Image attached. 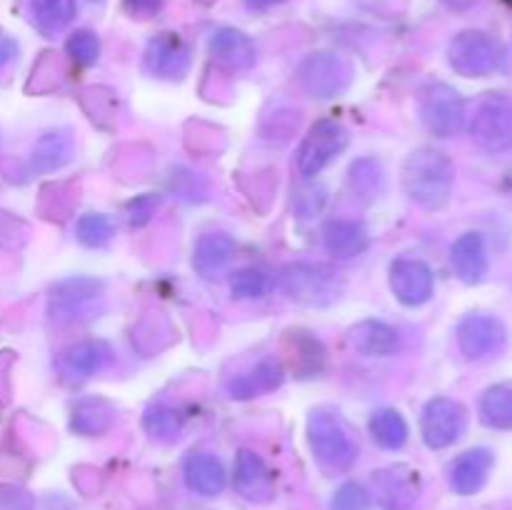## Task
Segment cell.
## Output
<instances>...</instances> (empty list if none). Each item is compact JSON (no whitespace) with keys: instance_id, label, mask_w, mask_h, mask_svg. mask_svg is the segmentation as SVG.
Instances as JSON below:
<instances>
[{"instance_id":"31","label":"cell","mask_w":512,"mask_h":510,"mask_svg":"<svg viewBox=\"0 0 512 510\" xmlns=\"http://www.w3.org/2000/svg\"><path fill=\"white\" fill-rule=\"evenodd\" d=\"M348 183H350V190H353L360 200L370 203V200H375L380 193H383V185H385L383 165H380L375 158L355 160V163L350 165Z\"/></svg>"},{"instance_id":"17","label":"cell","mask_w":512,"mask_h":510,"mask_svg":"<svg viewBox=\"0 0 512 510\" xmlns=\"http://www.w3.org/2000/svg\"><path fill=\"white\" fill-rule=\"evenodd\" d=\"M285 380V368L278 358H263L245 373L233 375L225 383V393L233 400H253L278 390Z\"/></svg>"},{"instance_id":"45","label":"cell","mask_w":512,"mask_h":510,"mask_svg":"<svg viewBox=\"0 0 512 510\" xmlns=\"http://www.w3.org/2000/svg\"><path fill=\"white\" fill-rule=\"evenodd\" d=\"M93 3H100V0H93Z\"/></svg>"},{"instance_id":"10","label":"cell","mask_w":512,"mask_h":510,"mask_svg":"<svg viewBox=\"0 0 512 510\" xmlns=\"http://www.w3.org/2000/svg\"><path fill=\"white\" fill-rule=\"evenodd\" d=\"M455 338L465 360H485L508 345V328L490 313H470L458 323Z\"/></svg>"},{"instance_id":"19","label":"cell","mask_w":512,"mask_h":510,"mask_svg":"<svg viewBox=\"0 0 512 510\" xmlns=\"http://www.w3.org/2000/svg\"><path fill=\"white\" fill-rule=\"evenodd\" d=\"M323 243L333 258L350 260L358 258L368 250L370 235L358 220L348 218H333L323 225Z\"/></svg>"},{"instance_id":"29","label":"cell","mask_w":512,"mask_h":510,"mask_svg":"<svg viewBox=\"0 0 512 510\" xmlns=\"http://www.w3.org/2000/svg\"><path fill=\"white\" fill-rule=\"evenodd\" d=\"M290 345V360H293V370L300 375V378H313L323 370L325 363V348L320 345L318 338L308 333H290L288 335Z\"/></svg>"},{"instance_id":"2","label":"cell","mask_w":512,"mask_h":510,"mask_svg":"<svg viewBox=\"0 0 512 510\" xmlns=\"http://www.w3.org/2000/svg\"><path fill=\"white\" fill-rule=\"evenodd\" d=\"M308 445L315 465L325 475H343L358 463V440L345 420L328 410H315L308 418Z\"/></svg>"},{"instance_id":"41","label":"cell","mask_w":512,"mask_h":510,"mask_svg":"<svg viewBox=\"0 0 512 510\" xmlns=\"http://www.w3.org/2000/svg\"><path fill=\"white\" fill-rule=\"evenodd\" d=\"M13 55H15V45H13V40L0 38V68H3V65L8 63V60L13 58Z\"/></svg>"},{"instance_id":"7","label":"cell","mask_w":512,"mask_h":510,"mask_svg":"<svg viewBox=\"0 0 512 510\" xmlns=\"http://www.w3.org/2000/svg\"><path fill=\"white\" fill-rule=\"evenodd\" d=\"M350 143V133L340 120L323 118L308 130L298 150V170L305 178L323 173Z\"/></svg>"},{"instance_id":"4","label":"cell","mask_w":512,"mask_h":510,"mask_svg":"<svg viewBox=\"0 0 512 510\" xmlns=\"http://www.w3.org/2000/svg\"><path fill=\"white\" fill-rule=\"evenodd\" d=\"M280 288L290 300L310 308H328L345 293L340 270L325 263H290L280 275Z\"/></svg>"},{"instance_id":"25","label":"cell","mask_w":512,"mask_h":510,"mask_svg":"<svg viewBox=\"0 0 512 510\" xmlns=\"http://www.w3.org/2000/svg\"><path fill=\"white\" fill-rule=\"evenodd\" d=\"M75 143L73 135L68 130H50V133L40 135L35 143L33 153H30V170L33 173H53L68 165L73 160Z\"/></svg>"},{"instance_id":"30","label":"cell","mask_w":512,"mask_h":510,"mask_svg":"<svg viewBox=\"0 0 512 510\" xmlns=\"http://www.w3.org/2000/svg\"><path fill=\"white\" fill-rule=\"evenodd\" d=\"M370 435L383 450H400L408 443V423L395 408H380L370 418Z\"/></svg>"},{"instance_id":"23","label":"cell","mask_w":512,"mask_h":510,"mask_svg":"<svg viewBox=\"0 0 512 510\" xmlns=\"http://www.w3.org/2000/svg\"><path fill=\"white\" fill-rule=\"evenodd\" d=\"M210 53L218 63L228 65L233 70L253 68L255 60H258V50H255L253 40L243 30L235 28L215 30L213 38H210Z\"/></svg>"},{"instance_id":"27","label":"cell","mask_w":512,"mask_h":510,"mask_svg":"<svg viewBox=\"0 0 512 510\" xmlns=\"http://www.w3.org/2000/svg\"><path fill=\"white\" fill-rule=\"evenodd\" d=\"M75 0H28V13L43 35H58L73 23Z\"/></svg>"},{"instance_id":"15","label":"cell","mask_w":512,"mask_h":510,"mask_svg":"<svg viewBox=\"0 0 512 510\" xmlns=\"http://www.w3.org/2000/svg\"><path fill=\"white\" fill-rule=\"evenodd\" d=\"M390 288L400 303L408 308H418L433 298V270L418 258H398L390 265Z\"/></svg>"},{"instance_id":"32","label":"cell","mask_w":512,"mask_h":510,"mask_svg":"<svg viewBox=\"0 0 512 510\" xmlns=\"http://www.w3.org/2000/svg\"><path fill=\"white\" fill-rule=\"evenodd\" d=\"M185 415L180 410L170 408V405H153V408L145 410L143 415V428L145 433L153 435L155 440H175L183 430Z\"/></svg>"},{"instance_id":"44","label":"cell","mask_w":512,"mask_h":510,"mask_svg":"<svg viewBox=\"0 0 512 510\" xmlns=\"http://www.w3.org/2000/svg\"><path fill=\"white\" fill-rule=\"evenodd\" d=\"M503 3H505V5H510V8H512V0H503Z\"/></svg>"},{"instance_id":"3","label":"cell","mask_w":512,"mask_h":510,"mask_svg":"<svg viewBox=\"0 0 512 510\" xmlns=\"http://www.w3.org/2000/svg\"><path fill=\"white\" fill-rule=\"evenodd\" d=\"M105 308V283L88 275L60 280L53 285L48 298L50 323L65 328V325H80L85 320L98 318Z\"/></svg>"},{"instance_id":"1","label":"cell","mask_w":512,"mask_h":510,"mask_svg":"<svg viewBox=\"0 0 512 510\" xmlns=\"http://www.w3.org/2000/svg\"><path fill=\"white\" fill-rule=\"evenodd\" d=\"M403 190L415 205L425 210H440L453 195L455 165L450 155L438 148H420L403 163Z\"/></svg>"},{"instance_id":"20","label":"cell","mask_w":512,"mask_h":510,"mask_svg":"<svg viewBox=\"0 0 512 510\" xmlns=\"http://www.w3.org/2000/svg\"><path fill=\"white\" fill-rule=\"evenodd\" d=\"M450 258H453L455 275L465 285L483 283L488 275V248H485V238L480 233L460 235L450 250Z\"/></svg>"},{"instance_id":"43","label":"cell","mask_w":512,"mask_h":510,"mask_svg":"<svg viewBox=\"0 0 512 510\" xmlns=\"http://www.w3.org/2000/svg\"><path fill=\"white\" fill-rule=\"evenodd\" d=\"M443 3L453 10H468V8H473L478 0H443Z\"/></svg>"},{"instance_id":"33","label":"cell","mask_w":512,"mask_h":510,"mask_svg":"<svg viewBox=\"0 0 512 510\" xmlns=\"http://www.w3.org/2000/svg\"><path fill=\"white\" fill-rule=\"evenodd\" d=\"M113 233V220L103 213H85L75 223V238L85 248H103V245H108L113 240Z\"/></svg>"},{"instance_id":"9","label":"cell","mask_w":512,"mask_h":510,"mask_svg":"<svg viewBox=\"0 0 512 510\" xmlns=\"http://www.w3.org/2000/svg\"><path fill=\"white\" fill-rule=\"evenodd\" d=\"M420 120L438 138L458 135L465 125V103L458 90L445 83L428 85L420 98Z\"/></svg>"},{"instance_id":"39","label":"cell","mask_w":512,"mask_h":510,"mask_svg":"<svg viewBox=\"0 0 512 510\" xmlns=\"http://www.w3.org/2000/svg\"><path fill=\"white\" fill-rule=\"evenodd\" d=\"M33 508V498L25 493L23 488H13V485H3L0 488V510H30Z\"/></svg>"},{"instance_id":"8","label":"cell","mask_w":512,"mask_h":510,"mask_svg":"<svg viewBox=\"0 0 512 510\" xmlns=\"http://www.w3.org/2000/svg\"><path fill=\"white\" fill-rule=\"evenodd\" d=\"M470 135L485 153H505L512 148V103L505 95L490 93L480 100L470 123Z\"/></svg>"},{"instance_id":"26","label":"cell","mask_w":512,"mask_h":510,"mask_svg":"<svg viewBox=\"0 0 512 510\" xmlns=\"http://www.w3.org/2000/svg\"><path fill=\"white\" fill-rule=\"evenodd\" d=\"M115 408L103 398H83L75 403L70 415V430L78 435H100L113 425Z\"/></svg>"},{"instance_id":"22","label":"cell","mask_w":512,"mask_h":510,"mask_svg":"<svg viewBox=\"0 0 512 510\" xmlns=\"http://www.w3.org/2000/svg\"><path fill=\"white\" fill-rule=\"evenodd\" d=\"M235 255V240L225 233L200 235L193 250V268L200 278H218Z\"/></svg>"},{"instance_id":"36","label":"cell","mask_w":512,"mask_h":510,"mask_svg":"<svg viewBox=\"0 0 512 510\" xmlns=\"http://www.w3.org/2000/svg\"><path fill=\"white\" fill-rule=\"evenodd\" d=\"M330 510H370V493L355 480H348L333 493Z\"/></svg>"},{"instance_id":"42","label":"cell","mask_w":512,"mask_h":510,"mask_svg":"<svg viewBox=\"0 0 512 510\" xmlns=\"http://www.w3.org/2000/svg\"><path fill=\"white\" fill-rule=\"evenodd\" d=\"M245 3H248V8H253V10H268V8H273V5L285 3V0H245Z\"/></svg>"},{"instance_id":"21","label":"cell","mask_w":512,"mask_h":510,"mask_svg":"<svg viewBox=\"0 0 512 510\" xmlns=\"http://www.w3.org/2000/svg\"><path fill=\"white\" fill-rule=\"evenodd\" d=\"M183 478L193 493L205 495V498L220 495L228 483L223 463L210 453H190L183 460Z\"/></svg>"},{"instance_id":"16","label":"cell","mask_w":512,"mask_h":510,"mask_svg":"<svg viewBox=\"0 0 512 510\" xmlns=\"http://www.w3.org/2000/svg\"><path fill=\"white\" fill-rule=\"evenodd\" d=\"M233 488L250 503H268L275 495V475L255 450H240L235 458Z\"/></svg>"},{"instance_id":"13","label":"cell","mask_w":512,"mask_h":510,"mask_svg":"<svg viewBox=\"0 0 512 510\" xmlns=\"http://www.w3.org/2000/svg\"><path fill=\"white\" fill-rule=\"evenodd\" d=\"M110 358H113V350L105 340H80V343L60 350V355L55 358V368L65 383L78 385L98 375L110 363Z\"/></svg>"},{"instance_id":"6","label":"cell","mask_w":512,"mask_h":510,"mask_svg":"<svg viewBox=\"0 0 512 510\" xmlns=\"http://www.w3.org/2000/svg\"><path fill=\"white\" fill-rule=\"evenodd\" d=\"M298 83L308 95L320 100L338 98L353 83V68L348 60L330 50L308 55L298 68Z\"/></svg>"},{"instance_id":"11","label":"cell","mask_w":512,"mask_h":510,"mask_svg":"<svg viewBox=\"0 0 512 510\" xmlns=\"http://www.w3.org/2000/svg\"><path fill=\"white\" fill-rule=\"evenodd\" d=\"M468 428V410L453 398H433L423 408L420 433L428 448L443 450L458 443Z\"/></svg>"},{"instance_id":"18","label":"cell","mask_w":512,"mask_h":510,"mask_svg":"<svg viewBox=\"0 0 512 510\" xmlns=\"http://www.w3.org/2000/svg\"><path fill=\"white\" fill-rule=\"evenodd\" d=\"M493 465H495L493 450L488 448L465 450V453H460L448 468L450 488H453L458 495L480 493V490L485 488V483H488Z\"/></svg>"},{"instance_id":"28","label":"cell","mask_w":512,"mask_h":510,"mask_svg":"<svg viewBox=\"0 0 512 510\" xmlns=\"http://www.w3.org/2000/svg\"><path fill=\"white\" fill-rule=\"evenodd\" d=\"M478 413L483 425L493 430H512V383L490 385L480 395Z\"/></svg>"},{"instance_id":"24","label":"cell","mask_w":512,"mask_h":510,"mask_svg":"<svg viewBox=\"0 0 512 510\" xmlns=\"http://www.w3.org/2000/svg\"><path fill=\"white\" fill-rule=\"evenodd\" d=\"M348 343L360 355H393L400 348V333L383 320H363L348 330Z\"/></svg>"},{"instance_id":"5","label":"cell","mask_w":512,"mask_h":510,"mask_svg":"<svg viewBox=\"0 0 512 510\" xmlns=\"http://www.w3.org/2000/svg\"><path fill=\"white\" fill-rule=\"evenodd\" d=\"M505 58V45L483 30H463L448 45L450 68L465 78H488L503 70Z\"/></svg>"},{"instance_id":"12","label":"cell","mask_w":512,"mask_h":510,"mask_svg":"<svg viewBox=\"0 0 512 510\" xmlns=\"http://www.w3.org/2000/svg\"><path fill=\"white\" fill-rule=\"evenodd\" d=\"M420 473L410 465H388L373 473L375 500L383 510H410L420 498Z\"/></svg>"},{"instance_id":"14","label":"cell","mask_w":512,"mask_h":510,"mask_svg":"<svg viewBox=\"0 0 512 510\" xmlns=\"http://www.w3.org/2000/svg\"><path fill=\"white\" fill-rule=\"evenodd\" d=\"M143 68L153 78L183 80L190 70V48L175 33L155 35L145 48Z\"/></svg>"},{"instance_id":"38","label":"cell","mask_w":512,"mask_h":510,"mask_svg":"<svg viewBox=\"0 0 512 510\" xmlns=\"http://www.w3.org/2000/svg\"><path fill=\"white\" fill-rule=\"evenodd\" d=\"M295 203H298L300 218H310V215H315L320 208H323L325 190L318 188V185H315V188L300 190L298 198H295Z\"/></svg>"},{"instance_id":"40","label":"cell","mask_w":512,"mask_h":510,"mask_svg":"<svg viewBox=\"0 0 512 510\" xmlns=\"http://www.w3.org/2000/svg\"><path fill=\"white\" fill-rule=\"evenodd\" d=\"M163 3L165 0H125V8L133 15H138V18H148V15L158 13Z\"/></svg>"},{"instance_id":"34","label":"cell","mask_w":512,"mask_h":510,"mask_svg":"<svg viewBox=\"0 0 512 510\" xmlns=\"http://www.w3.org/2000/svg\"><path fill=\"white\" fill-rule=\"evenodd\" d=\"M230 290L235 298H263L273 290V278L260 268H243L230 278Z\"/></svg>"},{"instance_id":"35","label":"cell","mask_w":512,"mask_h":510,"mask_svg":"<svg viewBox=\"0 0 512 510\" xmlns=\"http://www.w3.org/2000/svg\"><path fill=\"white\" fill-rule=\"evenodd\" d=\"M65 50H68V55L75 63L88 68V65H93L95 60H98L100 40L98 35L90 33V30H75L68 38V43H65Z\"/></svg>"},{"instance_id":"37","label":"cell","mask_w":512,"mask_h":510,"mask_svg":"<svg viewBox=\"0 0 512 510\" xmlns=\"http://www.w3.org/2000/svg\"><path fill=\"white\" fill-rule=\"evenodd\" d=\"M160 205V198H155V195H140V198H135L133 203L128 205V223L133 225V228H140V225H145L150 220V215L158 210Z\"/></svg>"}]
</instances>
